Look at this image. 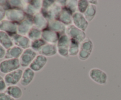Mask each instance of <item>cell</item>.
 Returning a JSON list of instances; mask_svg holds the SVG:
<instances>
[{
  "mask_svg": "<svg viewBox=\"0 0 121 100\" xmlns=\"http://www.w3.org/2000/svg\"><path fill=\"white\" fill-rule=\"evenodd\" d=\"M5 17L7 20L18 24L26 17V14L21 9H8L6 10Z\"/></svg>",
  "mask_w": 121,
  "mask_h": 100,
  "instance_id": "obj_6",
  "label": "cell"
},
{
  "mask_svg": "<svg viewBox=\"0 0 121 100\" xmlns=\"http://www.w3.org/2000/svg\"><path fill=\"white\" fill-rule=\"evenodd\" d=\"M11 38L14 45L22 48L23 50L30 48L31 41L28 38L27 36H24V35L17 34Z\"/></svg>",
  "mask_w": 121,
  "mask_h": 100,
  "instance_id": "obj_12",
  "label": "cell"
},
{
  "mask_svg": "<svg viewBox=\"0 0 121 100\" xmlns=\"http://www.w3.org/2000/svg\"><path fill=\"white\" fill-rule=\"evenodd\" d=\"M80 44L78 41L70 39L69 47V56H74L78 55L80 51Z\"/></svg>",
  "mask_w": 121,
  "mask_h": 100,
  "instance_id": "obj_23",
  "label": "cell"
},
{
  "mask_svg": "<svg viewBox=\"0 0 121 100\" xmlns=\"http://www.w3.org/2000/svg\"><path fill=\"white\" fill-rule=\"evenodd\" d=\"M65 34L68 36L70 39L76 40V41H78L79 43H81L87 38L85 32L77 28L73 24H71L66 27Z\"/></svg>",
  "mask_w": 121,
  "mask_h": 100,
  "instance_id": "obj_3",
  "label": "cell"
},
{
  "mask_svg": "<svg viewBox=\"0 0 121 100\" xmlns=\"http://www.w3.org/2000/svg\"><path fill=\"white\" fill-rule=\"evenodd\" d=\"M22 73H23V71L20 68L11 72L5 74L4 79L7 85H8V86L17 85V84H18L21 81Z\"/></svg>",
  "mask_w": 121,
  "mask_h": 100,
  "instance_id": "obj_9",
  "label": "cell"
},
{
  "mask_svg": "<svg viewBox=\"0 0 121 100\" xmlns=\"http://www.w3.org/2000/svg\"><path fill=\"white\" fill-rule=\"evenodd\" d=\"M7 88V84H6L5 81H4V79L2 81H0V92H4V91L6 90Z\"/></svg>",
  "mask_w": 121,
  "mask_h": 100,
  "instance_id": "obj_33",
  "label": "cell"
},
{
  "mask_svg": "<svg viewBox=\"0 0 121 100\" xmlns=\"http://www.w3.org/2000/svg\"><path fill=\"white\" fill-rule=\"evenodd\" d=\"M73 14V13L69 9H67L66 7H63L60 11L57 20L62 22L67 27V26L72 24Z\"/></svg>",
  "mask_w": 121,
  "mask_h": 100,
  "instance_id": "obj_17",
  "label": "cell"
},
{
  "mask_svg": "<svg viewBox=\"0 0 121 100\" xmlns=\"http://www.w3.org/2000/svg\"><path fill=\"white\" fill-rule=\"evenodd\" d=\"M47 62H48V60H47V57L42 55L38 54L35 58L34 60V61L32 62L30 65L29 66V68H30L35 72H39L44 68V67L47 64Z\"/></svg>",
  "mask_w": 121,
  "mask_h": 100,
  "instance_id": "obj_13",
  "label": "cell"
},
{
  "mask_svg": "<svg viewBox=\"0 0 121 100\" xmlns=\"http://www.w3.org/2000/svg\"><path fill=\"white\" fill-rule=\"evenodd\" d=\"M91 55V53L89 52L86 51L84 50H80L79 51V52L78 54V58L80 60V61H86V60H88L89 57Z\"/></svg>",
  "mask_w": 121,
  "mask_h": 100,
  "instance_id": "obj_30",
  "label": "cell"
},
{
  "mask_svg": "<svg viewBox=\"0 0 121 100\" xmlns=\"http://www.w3.org/2000/svg\"><path fill=\"white\" fill-rule=\"evenodd\" d=\"M89 76L92 81L99 85L106 84L108 80V76L106 72L98 68H93L90 69Z\"/></svg>",
  "mask_w": 121,
  "mask_h": 100,
  "instance_id": "obj_2",
  "label": "cell"
},
{
  "mask_svg": "<svg viewBox=\"0 0 121 100\" xmlns=\"http://www.w3.org/2000/svg\"><path fill=\"white\" fill-rule=\"evenodd\" d=\"M32 18L26 15V18L18 24V34L27 36L30 30L34 27Z\"/></svg>",
  "mask_w": 121,
  "mask_h": 100,
  "instance_id": "obj_11",
  "label": "cell"
},
{
  "mask_svg": "<svg viewBox=\"0 0 121 100\" xmlns=\"http://www.w3.org/2000/svg\"><path fill=\"white\" fill-rule=\"evenodd\" d=\"M17 28V24L7 20H4L0 22V31L7 33L11 37L18 34Z\"/></svg>",
  "mask_w": 121,
  "mask_h": 100,
  "instance_id": "obj_10",
  "label": "cell"
},
{
  "mask_svg": "<svg viewBox=\"0 0 121 100\" xmlns=\"http://www.w3.org/2000/svg\"><path fill=\"white\" fill-rule=\"evenodd\" d=\"M47 28L54 32H56L61 36L63 34H65L66 26L59 20H54L48 21V27Z\"/></svg>",
  "mask_w": 121,
  "mask_h": 100,
  "instance_id": "obj_18",
  "label": "cell"
},
{
  "mask_svg": "<svg viewBox=\"0 0 121 100\" xmlns=\"http://www.w3.org/2000/svg\"><path fill=\"white\" fill-rule=\"evenodd\" d=\"M47 44V42L41 38L38 39V40H33L31 41L30 48L33 50L35 51L36 52L39 53V52L41 50L44 45Z\"/></svg>",
  "mask_w": 121,
  "mask_h": 100,
  "instance_id": "obj_26",
  "label": "cell"
},
{
  "mask_svg": "<svg viewBox=\"0 0 121 100\" xmlns=\"http://www.w3.org/2000/svg\"><path fill=\"white\" fill-rule=\"evenodd\" d=\"M37 55V52L34 51L31 48L24 49L19 58L21 67L26 68L29 67Z\"/></svg>",
  "mask_w": 121,
  "mask_h": 100,
  "instance_id": "obj_7",
  "label": "cell"
},
{
  "mask_svg": "<svg viewBox=\"0 0 121 100\" xmlns=\"http://www.w3.org/2000/svg\"><path fill=\"white\" fill-rule=\"evenodd\" d=\"M89 5L90 4L87 0H79L78 1V12L84 14Z\"/></svg>",
  "mask_w": 121,
  "mask_h": 100,
  "instance_id": "obj_28",
  "label": "cell"
},
{
  "mask_svg": "<svg viewBox=\"0 0 121 100\" xmlns=\"http://www.w3.org/2000/svg\"><path fill=\"white\" fill-rule=\"evenodd\" d=\"M89 22L86 20L83 14L76 12L73 14L72 24L83 31L85 32L87 30L89 27Z\"/></svg>",
  "mask_w": 121,
  "mask_h": 100,
  "instance_id": "obj_8",
  "label": "cell"
},
{
  "mask_svg": "<svg viewBox=\"0 0 121 100\" xmlns=\"http://www.w3.org/2000/svg\"><path fill=\"white\" fill-rule=\"evenodd\" d=\"M2 80H4V78H2V76H1V75H0V81H2Z\"/></svg>",
  "mask_w": 121,
  "mask_h": 100,
  "instance_id": "obj_36",
  "label": "cell"
},
{
  "mask_svg": "<svg viewBox=\"0 0 121 100\" xmlns=\"http://www.w3.org/2000/svg\"><path fill=\"white\" fill-rule=\"evenodd\" d=\"M23 49L17 46L14 45L6 50L5 59H19L23 52Z\"/></svg>",
  "mask_w": 121,
  "mask_h": 100,
  "instance_id": "obj_20",
  "label": "cell"
},
{
  "mask_svg": "<svg viewBox=\"0 0 121 100\" xmlns=\"http://www.w3.org/2000/svg\"><path fill=\"white\" fill-rule=\"evenodd\" d=\"M70 38L66 34L60 36L57 43L56 44L57 54L60 56L67 58L69 55V47Z\"/></svg>",
  "mask_w": 121,
  "mask_h": 100,
  "instance_id": "obj_4",
  "label": "cell"
},
{
  "mask_svg": "<svg viewBox=\"0 0 121 100\" xmlns=\"http://www.w3.org/2000/svg\"><path fill=\"white\" fill-rule=\"evenodd\" d=\"M35 72L30 68L27 67L23 71L22 77L20 84L22 87H27L29 85L35 78Z\"/></svg>",
  "mask_w": 121,
  "mask_h": 100,
  "instance_id": "obj_15",
  "label": "cell"
},
{
  "mask_svg": "<svg viewBox=\"0 0 121 100\" xmlns=\"http://www.w3.org/2000/svg\"><path fill=\"white\" fill-rule=\"evenodd\" d=\"M97 12V6L90 4L83 15L89 22H92L95 18Z\"/></svg>",
  "mask_w": 121,
  "mask_h": 100,
  "instance_id": "obj_24",
  "label": "cell"
},
{
  "mask_svg": "<svg viewBox=\"0 0 121 100\" xmlns=\"http://www.w3.org/2000/svg\"><path fill=\"white\" fill-rule=\"evenodd\" d=\"M78 1H67L66 7L69 9L73 14L76 12L78 10Z\"/></svg>",
  "mask_w": 121,
  "mask_h": 100,
  "instance_id": "obj_29",
  "label": "cell"
},
{
  "mask_svg": "<svg viewBox=\"0 0 121 100\" xmlns=\"http://www.w3.org/2000/svg\"><path fill=\"white\" fill-rule=\"evenodd\" d=\"M20 67L19 59H5L0 62V72L2 74H7L20 69Z\"/></svg>",
  "mask_w": 121,
  "mask_h": 100,
  "instance_id": "obj_1",
  "label": "cell"
},
{
  "mask_svg": "<svg viewBox=\"0 0 121 100\" xmlns=\"http://www.w3.org/2000/svg\"><path fill=\"white\" fill-rule=\"evenodd\" d=\"M6 9L4 7L0 5V22L4 20V18L5 17Z\"/></svg>",
  "mask_w": 121,
  "mask_h": 100,
  "instance_id": "obj_32",
  "label": "cell"
},
{
  "mask_svg": "<svg viewBox=\"0 0 121 100\" xmlns=\"http://www.w3.org/2000/svg\"><path fill=\"white\" fill-rule=\"evenodd\" d=\"M89 2L90 4L94 5L96 6L98 4V1H96V0H95V1H93V0H90L89 1Z\"/></svg>",
  "mask_w": 121,
  "mask_h": 100,
  "instance_id": "obj_35",
  "label": "cell"
},
{
  "mask_svg": "<svg viewBox=\"0 0 121 100\" xmlns=\"http://www.w3.org/2000/svg\"><path fill=\"white\" fill-rule=\"evenodd\" d=\"M60 35L56 32L46 28L42 30L41 38L46 41L47 43L54 44H56L60 38Z\"/></svg>",
  "mask_w": 121,
  "mask_h": 100,
  "instance_id": "obj_14",
  "label": "cell"
},
{
  "mask_svg": "<svg viewBox=\"0 0 121 100\" xmlns=\"http://www.w3.org/2000/svg\"><path fill=\"white\" fill-rule=\"evenodd\" d=\"M4 92L15 100H18L22 96V89L17 85L8 86Z\"/></svg>",
  "mask_w": 121,
  "mask_h": 100,
  "instance_id": "obj_21",
  "label": "cell"
},
{
  "mask_svg": "<svg viewBox=\"0 0 121 100\" xmlns=\"http://www.w3.org/2000/svg\"><path fill=\"white\" fill-rule=\"evenodd\" d=\"M0 100H15L5 92H0Z\"/></svg>",
  "mask_w": 121,
  "mask_h": 100,
  "instance_id": "obj_31",
  "label": "cell"
},
{
  "mask_svg": "<svg viewBox=\"0 0 121 100\" xmlns=\"http://www.w3.org/2000/svg\"><path fill=\"white\" fill-rule=\"evenodd\" d=\"M93 47H94V44H93V42L92 40L89 38H86L83 41L80 43V49L86 51L92 54L93 49Z\"/></svg>",
  "mask_w": 121,
  "mask_h": 100,
  "instance_id": "obj_25",
  "label": "cell"
},
{
  "mask_svg": "<svg viewBox=\"0 0 121 100\" xmlns=\"http://www.w3.org/2000/svg\"><path fill=\"white\" fill-rule=\"evenodd\" d=\"M38 54L43 55L47 58L54 56L56 55V54H57L56 44L47 43L43 47Z\"/></svg>",
  "mask_w": 121,
  "mask_h": 100,
  "instance_id": "obj_19",
  "label": "cell"
},
{
  "mask_svg": "<svg viewBox=\"0 0 121 100\" xmlns=\"http://www.w3.org/2000/svg\"><path fill=\"white\" fill-rule=\"evenodd\" d=\"M0 44L6 50L14 45L12 38L7 33L2 31H0Z\"/></svg>",
  "mask_w": 121,
  "mask_h": 100,
  "instance_id": "obj_22",
  "label": "cell"
},
{
  "mask_svg": "<svg viewBox=\"0 0 121 100\" xmlns=\"http://www.w3.org/2000/svg\"><path fill=\"white\" fill-rule=\"evenodd\" d=\"M34 27L43 30L46 29L48 27V21L43 16L41 12H38L32 18Z\"/></svg>",
  "mask_w": 121,
  "mask_h": 100,
  "instance_id": "obj_16",
  "label": "cell"
},
{
  "mask_svg": "<svg viewBox=\"0 0 121 100\" xmlns=\"http://www.w3.org/2000/svg\"><path fill=\"white\" fill-rule=\"evenodd\" d=\"M6 53V49L0 44V59H2L5 57Z\"/></svg>",
  "mask_w": 121,
  "mask_h": 100,
  "instance_id": "obj_34",
  "label": "cell"
},
{
  "mask_svg": "<svg viewBox=\"0 0 121 100\" xmlns=\"http://www.w3.org/2000/svg\"><path fill=\"white\" fill-rule=\"evenodd\" d=\"M24 3L22 10L27 16L33 17L37 13L40 12L42 8V1H28Z\"/></svg>",
  "mask_w": 121,
  "mask_h": 100,
  "instance_id": "obj_5",
  "label": "cell"
},
{
  "mask_svg": "<svg viewBox=\"0 0 121 100\" xmlns=\"http://www.w3.org/2000/svg\"><path fill=\"white\" fill-rule=\"evenodd\" d=\"M41 35H42V30L35 27H33L28 32L27 36L31 41H33V40L41 38Z\"/></svg>",
  "mask_w": 121,
  "mask_h": 100,
  "instance_id": "obj_27",
  "label": "cell"
}]
</instances>
